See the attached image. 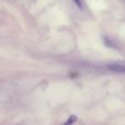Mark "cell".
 I'll return each instance as SVG.
<instances>
[{
    "instance_id": "6da1fadb",
    "label": "cell",
    "mask_w": 125,
    "mask_h": 125,
    "mask_svg": "<svg viewBox=\"0 0 125 125\" xmlns=\"http://www.w3.org/2000/svg\"><path fill=\"white\" fill-rule=\"evenodd\" d=\"M108 69L113 73H125V62H113L108 65Z\"/></svg>"
},
{
    "instance_id": "7a4b0ae2",
    "label": "cell",
    "mask_w": 125,
    "mask_h": 125,
    "mask_svg": "<svg viewBox=\"0 0 125 125\" xmlns=\"http://www.w3.org/2000/svg\"><path fill=\"white\" fill-rule=\"evenodd\" d=\"M75 122H76V116H75V115H73V116L69 117V120H68V121H67L64 125H73V123H75Z\"/></svg>"
},
{
    "instance_id": "3957f363",
    "label": "cell",
    "mask_w": 125,
    "mask_h": 125,
    "mask_svg": "<svg viewBox=\"0 0 125 125\" xmlns=\"http://www.w3.org/2000/svg\"><path fill=\"white\" fill-rule=\"evenodd\" d=\"M73 1L76 2V4H77V6L79 7V8H81V7H82V4H81V1H80V0H73Z\"/></svg>"
}]
</instances>
